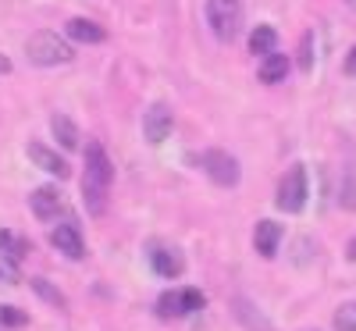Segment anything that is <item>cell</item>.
<instances>
[{"label": "cell", "mask_w": 356, "mask_h": 331, "mask_svg": "<svg viewBox=\"0 0 356 331\" xmlns=\"http://www.w3.org/2000/svg\"><path fill=\"white\" fill-rule=\"evenodd\" d=\"M171 125H175V114H171V107L168 104H150L143 111V136H146V143H164L168 136H171Z\"/></svg>", "instance_id": "6"}, {"label": "cell", "mask_w": 356, "mask_h": 331, "mask_svg": "<svg viewBox=\"0 0 356 331\" xmlns=\"http://www.w3.org/2000/svg\"><path fill=\"white\" fill-rule=\"evenodd\" d=\"M346 75H356V47H353L349 57H346Z\"/></svg>", "instance_id": "25"}, {"label": "cell", "mask_w": 356, "mask_h": 331, "mask_svg": "<svg viewBox=\"0 0 356 331\" xmlns=\"http://www.w3.org/2000/svg\"><path fill=\"white\" fill-rule=\"evenodd\" d=\"M29 157H33V164L43 168L47 175H57V178H68V175H72V168L65 164V157H57L54 150H47V146H40V143H29Z\"/></svg>", "instance_id": "10"}, {"label": "cell", "mask_w": 356, "mask_h": 331, "mask_svg": "<svg viewBox=\"0 0 356 331\" xmlns=\"http://www.w3.org/2000/svg\"><path fill=\"white\" fill-rule=\"evenodd\" d=\"M29 250H33V246H29L25 239H15V246H11V260H22V257H25Z\"/></svg>", "instance_id": "24"}, {"label": "cell", "mask_w": 356, "mask_h": 331, "mask_svg": "<svg viewBox=\"0 0 356 331\" xmlns=\"http://www.w3.org/2000/svg\"><path fill=\"white\" fill-rule=\"evenodd\" d=\"M50 243L57 246V253H65L68 260H82L86 257V246H82V232L75 221H65L50 232Z\"/></svg>", "instance_id": "7"}, {"label": "cell", "mask_w": 356, "mask_h": 331, "mask_svg": "<svg viewBox=\"0 0 356 331\" xmlns=\"http://www.w3.org/2000/svg\"><path fill=\"white\" fill-rule=\"evenodd\" d=\"M346 257H349V260L356 264V235H353V243H349V250H346Z\"/></svg>", "instance_id": "26"}, {"label": "cell", "mask_w": 356, "mask_h": 331, "mask_svg": "<svg viewBox=\"0 0 356 331\" xmlns=\"http://www.w3.org/2000/svg\"><path fill=\"white\" fill-rule=\"evenodd\" d=\"M50 132H54V139L61 143L65 150H75L79 146V129H75V122L68 114H54L50 118Z\"/></svg>", "instance_id": "16"}, {"label": "cell", "mask_w": 356, "mask_h": 331, "mask_svg": "<svg viewBox=\"0 0 356 331\" xmlns=\"http://www.w3.org/2000/svg\"><path fill=\"white\" fill-rule=\"evenodd\" d=\"M332 324H335V331H356V299H349V303L339 307Z\"/></svg>", "instance_id": "19"}, {"label": "cell", "mask_w": 356, "mask_h": 331, "mask_svg": "<svg viewBox=\"0 0 356 331\" xmlns=\"http://www.w3.org/2000/svg\"><path fill=\"white\" fill-rule=\"evenodd\" d=\"M200 164H203L207 175H211L214 186L232 189L235 182H239V161H235L232 154H225V150H207V154L200 157Z\"/></svg>", "instance_id": "5"}, {"label": "cell", "mask_w": 356, "mask_h": 331, "mask_svg": "<svg viewBox=\"0 0 356 331\" xmlns=\"http://www.w3.org/2000/svg\"><path fill=\"white\" fill-rule=\"evenodd\" d=\"M150 264H154V271H157L161 278H178L186 271L182 253H178V250H154L150 253Z\"/></svg>", "instance_id": "13"}, {"label": "cell", "mask_w": 356, "mask_h": 331, "mask_svg": "<svg viewBox=\"0 0 356 331\" xmlns=\"http://www.w3.org/2000/svg\"><path fill=\"white\" fill-rule=\"evenodd\" d=\"M182 299H186V310H189V314H193V310H203V303H207L200 289H182Z\"/></svg>", "instance_id": "23"}, {"label": "cell", "mask_w": 356, "mask_h": 331, "mask_svg": "<svg viewBox=\"0 0 356 331\" xmlns=\"http://www.w3.org/2000/svg\"><path fill=\"white\" fill-rule=\"evenodd\" d=\"M65 33H68L75 43H104V40H107L104 25L89 22V18H72V22L65 25Z\"/></svg>", "instance_id": "12"}, {"label": "cell", "mask_w": 356, "mask_h": 331, "mask_svg": "<svg viewBox=\"0 0 356 331\" xmlns=\"http://www.w3.org/2000/svg\"><path fill=\"white\" fill-rule=\"evenodd\" d=\"M29 207H33V214L40 221H50L57 210H61V193H57L54 186H40L33 196H29Z\"/></svg>", "instance_id": "11"}, {"label": "cell", "mask_w": 356, "mask_h": 331, "mask_svg": "<svg viewBox=\"0 0 356 331\" xmlns=\"http://www.w3.org/2000/svg\"><path fill=\"white\" fill-rule=\"evenodd\" d=\"M25 57L33 65H40V68H54V65H68L72 57H75V50L57 36V33H33L25 40Z\"/></svg>", "instance_id": "2"}, {"label": "cell", "mask_w": 356, "mask_h": 331, "mask_svg": "<svg viewBox=\"0 0 356 331\" xmlns=\"http://www.w3.org/2000/svg\"><path fill=\"white\" fill-rule=\"evenodd\" d=\"M232 314H235V321H239L246 331H275V324L264 317V310L253 303V299H246V296L232 299Z\"/></svg>", "instance_id": "8"}, {"label": "cell", "mask_w": 356, "mask_h": 331, "mask_svg": "<svg viewBox=\"0 0 356 331\" xmlns=\"http://www.w3.org/2000/svg\"><path fill=\"white\" fill-rule=\"evenodd\" d=\"M29 285H33V292L43 299V303H50V307H57V310H68L65 292H61V289H54L47 278H29Z\"/></svg>", "instance_id": "17"}, {"label": "cell", "mask_w": 356, "mask_h": 331, "mask_svg": "<svg viewBox=\"0 0 356 331\" xmlns=\"http://www.w3.org/2000/svg\"><path fill=\"white\" fill-rule=\"evenodd\" d=\"M257 75H260V82H267V86H275V82H285V75H289V57L285 54H267L264 61H260V68H257Z\"/></svg>", "instance_id": "14"}, {"label": "cell", "mask_w": 356, "mask_h": 331, "mask_svg": "<svg viewBox=\"0 0 356 331\" xmlns=\"http://www.w3.org/2000/svg\"><path fill=\"white\" fill-rule=\"evenodd\" d=\"M157 314H161V317H186L189 310H186L182 292H164V296L157 299Z\"/></svg>", "instance_id": "18"}, {"label": "cell", "mask_w": 356, "mask_h": 331, "mask_svg": "<svg viewBox=\"0 0 356 331\" xmlns=\"http://www.w3.org/2000/svg\"><path fill=\"white\" fill-rule=\"evenodd\" d=\"M0 72H11V61H8V57H0Z\"/></svg>", "instance_id": "27"}, {"label": "cell", "mask_w": 356, "mask_h": 331, "mask_svg": "<svg viewBox=\"0 0 356 331\" xmlns=\"http://www.w3.org/2000/svg\"><path fill=\"white\" fill-rule=\"evenodd\" d=\"M0 324H4V328H25L29 314H22L18 307H0Z\"/></svg>", "instance_id": "21"}, {"label": "cell", "mask_w": 356, "mask_h": 331, "mask_svg": "<svg viewBox=\"0 0 356 331\" xmlns=\"http://www.w3.org/2000/svg\"><path fill=\"white\" fill-rule=\"evenodd\" d=\"M207 25H211V33L221 40V43H232L239 36V25H243V4L239 0H207Z\"/></svg>", "instance_id": "3"}, {"label": "cell", "mask_w": 356, "mask_h": 331, "mask_svg": "<svg viewBox=\"0 0 356 331\" xmlns=\"http://www.w3.org/2000/svg\"><path fill=\"white\" fill-rule=\"evenodd\" d=\"M307 168L303 164H292L285 171V178L278 182V210H285V214H300V210L307 207Z\"/></svg>", "instance_id": "4"}, {"label": "cell", "mask_w": 356, "mask_h": 331, "mask_svg": "<svg viewBox=\"0 0 356 331\" xmlns=\"http://www.w3.org/2000/svg\"><path fill=\"white\" fill-rule=\"evenodd\" d=\"M111 161L100 143H86V175H82V203L93 218L107 210V189H111Z\"/></svg>", "instance_id": "1"}, {"label": "cell", "mask_w": 356, "mask_h": 331, "mask_svg": "<svg viewBox=\"0 0 356 331\" xmlns=\"http://www.w3.org/2000/svg\"><path fill=\"white\" fill-rule=\"evenodd\" d=\"M300 72H314V33H307L303 36V43H300Z\"/></svg>", "instance_id": "22"}, {"label": "cell", "mask_w": 356, "mask_h": 331, "mask_svg": "<svg viewBox=\"0 0 356 331\" xmlns=\"http://www.w3.org/2000/svg\"><path fill=\"white\" fill-rule=\"evenodd\" d=\"M346 4H349V8H353V11H356V0H346Z\"/></svg>", "instance_id": "28"}, {"label": "cell", "mask_w": 356, "mask_h": 331, "mask_svg": "<svg viewBox=\"0 0 356 331\" xmlns=\"http://www.w3.org/2000/svg\"><path fill=\"white\" fill-rule=\"evenodd\" d=\"M18 282H22L18 260H11V257H0V285H18Z\"/></svg>", "instance_id": "20"}, {"label": "cell", "mask_w": 356, "mask_h": 331, "mask_svg": "<svg viewBox=\"0 0 356 331\" xmlns=\"http://www.w3.org/2000/svg\"><path fill=\"white\" fill-rule=\"evenodd\" d=\"M278 47V33H275V25H257L253 33H250V54H260V61L267 54H275Z\"/></svg>", "instance_id": "15"}, {"label": "cell", "mask_w": 356, "mask_h": 331, "mask_svg": "<svg viewBox=\"0 0 356 331\" xmlns=\"http://www.w3.org/2000/svg\"><path fill=\"white\" fill-rule=\"evenodd\" d=\"M282 225H275V221H257V232H253V246H257V253L264 257V260H271L275 253H278V243H282Z\"/></svg>", "instance_id": "9"}]
</instances>
